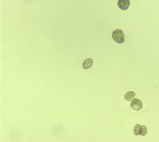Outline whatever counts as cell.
Returning <instances> with one entry per match:
<instances>
[{
	"mask_svg": "<svg viewBox=\"0 0 159 142\" xmlns=\"http://www.w3.org/2000/svg\"><path fill=\"white\" fill-rule=\"evenodd\" d=\"M113 40L118 44H122L125 41V35L121 30L117 29L112 33Z\"/></svg>",
	"mask_w": 159,
	"mask_h": 142,
	"instance_id": "cell-1",
	"label": "cell"
},
{
	"mask_svg": "<svg viewBox=\"0 0 159 142\" xmlns=\"http://www.w3.org/2000/svg\"><path fill=\"white\" fill-rule=\"evenodd\" d=\"M131 107L134 110L138 111L143 108L142 102L139 99H135L132 102Z\"/></svg>",
	"mask_w": 159,
	"mask_h": 142,
	"instance_id": "cell-2",
	"label": "cell"
},
{
	"mask_svg": "<svg viewBox=\"0 0 159 142\" xmlns=\"http://www.w3.org/2000/svg\"><path fill=\"white\" fill-rule=\"evenodd\" d=\"M130 4V0H118V6L121 10H127Z\"/></svg>",
	"mask_w": 159,
	"mask_h": 142,
	"instance_id": "cell-3",
	"label": "cell"
},
{
	"mask_svg": "<svg viewBox=\"0 0 159 142\" xmlns=\"http://www.w3.org/2000/svg\"><path fill=\"white\" fill-rule=\"evenodd\" d=\"M93 64V59L91 58H88L84 60L82 65V67L84 69H88L92 67Z\"/></svg>",
	"mask_w": 159,
	"mask_h": 142,
	"instance_id": "cell-4",
	"label": "cell"
},
{
	"mask_svg": "<svg viewBox=\"0 0 159 142\" xmlns=\"http://www.w3.org/2000/svg\"><path fill=\"white\" fill-rule=\"evenodd\" d=\"M135 96H136V93L135 92L130 91L125 93L124 96V98H125V100L128 102H131V101L134 100V98H135Z\"/></svg>",
	"mask_w": 159,
	"mask_h": 142,
	"instance_id": "cell-5",
	"label": "cell"
},
{
	"mask_svg": "<svg viewBox=\"0 0 159 142\" xmlns=\"http://www.w3.org/2000/svg\"><path fill=\"white\" fill-rule=\"evenodd\" d=\"M141 131V125L140 124H136L134 128V133L136 135H140Z\"/></svg>",
	"mask_w": 159,
	"mask_h": 142,
	"instance_id": "cell-6",
	"label": "cell"
},
{
	"mask_svg": "<svg viewBox=\"0 0 159 142\" xmlns=\"http://www.w3.org/2000/svg\"><path fill=\"white\" fill-rule=\"evenodd\" d=\"M148 129L146 126L143 125H141V131L140 135L142 136H144L147 134Z\"/></svg>",
	"mask_w": 159,
	"mask_h": 142,
	"instance_id": "cell-7",
	"label": "cell"
}]
</instances>
